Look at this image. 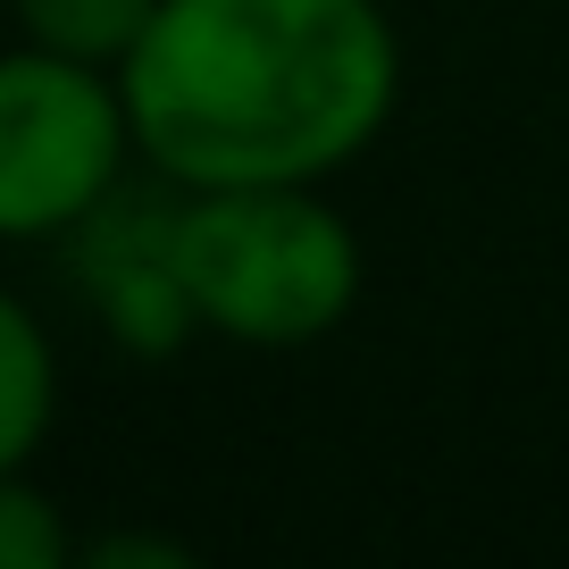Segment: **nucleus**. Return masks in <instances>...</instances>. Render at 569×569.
<instances>
[{
	"instance_id": "f257e3e1",
	"label": "nucleus",
	"mask_w": 569,
	"mask_h": 569,
	"mask_svg": "<svg viewBox=\"0 0 569 569\" xmlns=\"http://www.w3.org/2000/svg\"><path fill=\"white\" fill-rule=\"evenodd\" d=\"M118 92L168 193L336 184L402 109V34L386 0H160Z\"/></svg>"
},
{
	"instance_id": "f03ea898",
	"label": "nucleus",
	"mask_w": 569,
	"mask_h": 569,
	"mask_svg": "<svg viewBox=\"0 0 569 569\" xmlns=\"http://www.w3.org/2000/svg\"><path fill=\"white\" fill-rule=\"evenodd\" d=\"M168 260L193 302L201 336L251 343V352H302L336 336L360 310L352 218L327 201V184H210L168 201Z\"/></svg>"
},
{
	"instance_id": "7ed1b4c3",
	"label": "nucleus",
	"mask_w": 569,
	"mask_h": 569,
	"mask_svg": "<svg viewBox=\"0 0 569 569\" xmlns=\"http://www.w3.org/2000/svg\"><path fill=\"white\" fill-rule=\"evenodd\" d=\"M134 168L118 68L9 42L0 51V243L76 234Z\"/></svg>"
},
{
	"instance_id": "20e7f679",
	"label": "nucleus",
	"mask_w": 569,
	"mask_h": 569,
	"mask_svg": "<svg viewBox=\"0 0 569 569\" xmlns=\"http://www.w3.org/2000/svg\"><path fill=\"white\" fill-rule=\"evenodd\" d=\"M76 234H84L76 268H84L92 319H101L126 352L168 360L184 336H201L193 302H184V284H177V260H168V210H126V201L109 193Z\"/></svg>"
},
{
	"instance_id": "39448f33",
	"label": "nucleus",
	"mask_w": 569,
	"mask_h": 569,
	"mask_svg": "<svg viewBox=\"0 0 569 569\" xmlns=\"http://www.w3.org/2000/svg\"><path fill=\"white\" fill-rule=\"evenodd\" d=\"M59 419V352L51 327L0 284V469H34Z\"/></svg>"
},
{
	"instance_id": "423d86ee",
	"label": "nucleus",
	"mask_w": 569,
	"mask_h": 569,
	"mask_svg": "<svg viewBox=\"0 0 569 569\" xmlns=\"http://www.w3.org/2000/svg\"><path fill=\"white\" fill-rule=\"evenodd\" d=\"M151 9H160V0H9L18 42H42V51L92 59V68H118V59L142 42Z\"/></svg>"
},
{
	"instance_id": "0eeeda50",
	"label": "nucleus",
	"mask_w": 569,
	"mask_h": 569,
	"mask_svg": "<svg viewBox=\"0 0 569 569\" xmlns=\"http://www.w3.org/2000/svg\"><path fill=\"white\" fill-rule=\"evenodd\" d=\"M76 528L51 495L34 486V469H0V569H68Z\"/></svg>"
},
{
	"instance_id": "6e6552de",
	"label": "nucleus",
	"mask_w": 569,
	"mask_h": 569,
	"mask_svg": "<svg viewBox=\"0 0 569 569\" xmlns=\"http://www.w3.org/2000/svg\"><path fill=\"white\" fill-rule=\"evenodd\" d=\"M76 561H92V569H184L193 552L177 536H101V545H76Z\"/></svg>"
}]
</instances>
